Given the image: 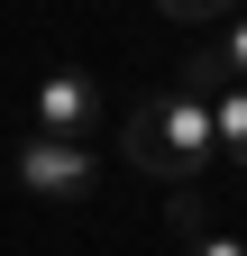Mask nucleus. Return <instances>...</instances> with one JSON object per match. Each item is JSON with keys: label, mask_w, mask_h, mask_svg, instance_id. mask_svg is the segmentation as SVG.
<instances>
[{"label": "nucleus", "mask_w": 247, "mask_h": 256, "mask_svg": "<svg viewBox=\"0 0 247 256\" xmlns=\"http://www.w3.org/2000/svg\"><path fill=\"white\" fill-rule=\"evenodd\" d=\"M119 146H128V165L146 183H174V192H192L210 174V101L202 92H156V101H138L128 128H119Z\"/></svg>", "instance_id": "obj_1"}, {"label": "nucleus", "mask_w": 247, "mask_h": 256, "mask_svg": "<svg viewBox=\"0 0 247 256\" xmlns=\"http://www.w3.org/2000/svg\"><path fill=\"white\" fill-rule=\"evenodd\" d=\"M18 183L37 192V202H82V192L101 183V165H92L82 138H46V128H37V138L18 146Z\"/></svg>", "instance_id": "obj_2"}, {"label": "nucleus", "mask_w": 247, "mask_h": 256, "mask_svg": "<svg viewBox=\"0 0 247 256\" xmlns=\"http://www.w3.org/2000/svg\"><path fill=\"white\" fill-rule=\"evenodd\" d=\"M28 110H37V128H46V138H82V128L101 119L110 101H101V82H92V74H74V64H55V74L37 82V101H28Z\"/></svg>", "instance_id": "obj_3"}, {"label": "nucleus", "mask_w": 247, "mask_h": 256, "mask_svg": "<svg viewBox=\"0 0 247 256\" xmlns=\"http://www.w3.org/2000/svg\"><path fill=\"white\" fill-rule=\"evenodd\" d=\"M210 138H220V156L247 174V82H229L220 101H210Z\"/></svg>", "instance_id": "obj_4"}, {"label": "nucleus", "mask_w": 247, "mask_h": 256, "mask_svg": "<svg viewBox=\"0 0 247 256\" xmlns=\"http://www.w3.org/2000/svg\"><path fill=\"white\" fill-rule=\"evenodd\" d=\"M183 92H202V101H220V92H229V64H220V46H192V55H183Z\"/></svg>", "instance_id": "obj_5"}, {"label": "nucleus", "mask_w": 247, "mask_h": 256, "mask_svg": "<svg viewBox=\"0 0 247 256\" xmlns=\"http://www.w3.org/2000/svg\"><path fill=\"white\" fill-rule=\"evenodd\" d=\"M165 18H183V28H202V18H238L247 0H156Z\"/></svg>", "instance_id": "obj_6"}, {"label": "nucleus", "mask_w": 247, "mask_h": 256, "mask_svg": "<svg viewBox=\"0 0 247 256\" xmlns=\"http://www.w3.org/2000/svg\"><path fill=\"white\" fill-rule=\"evenodd\" d=\"M210 46H220V64H229V82H247V10L220 28V37H210Z\"/></svg>", "instance_id": "obj_7"}, {"label": "nucleus", "mask_w": 247, "mask_h": 256, "mask_svg": "<svg viewBox=\"0 0 247 256\" xmlns=\"http://www.w3.org/2000/svg\"><path fill=\"white\" fill-rule=\"evenodd\" d=\"M192 256H247V238H229V229H192Z\"/></svg>", "instance_id": "obj_8"}]
</instances>
